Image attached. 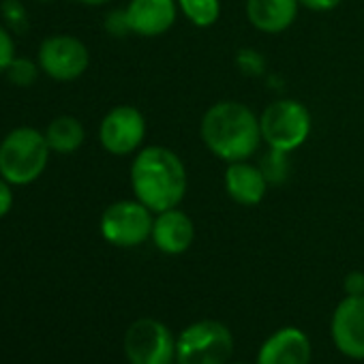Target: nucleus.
I'll return each mask as SVG.
<instances>
[{"mask_svg":"<svg viewBox=\"0 0 364 364\" xmlns=\"http://www.w3.org/2000/svg\"><path fill=\"white\" fill-rule=\"evenodd\" d=\"M189 176L182 159L165 146L137 150L131 163V189L135 200L154 215L178 208L187 196Z\"/></svg>","mask_w":364,"mask_h":364,"instance_id":"obj_1","label":"nucleus"},{"mask_svg":"<svg viewBox=\"0 0 364 364\" xmlns=\"http://www.w3.org/2000/svg\"><path fill=\"white\" fill-rule=\"evenodd\" d=\"M202 141L221 161H249L264 141L257 114L240 101H219L200 124Z\"/></svg>","mask_w":364,"mask_h":364,"instance_id":"obj_2","label":"nucleus"},{"mask_svg":"<svg viewBox=\"0 0 364 364\" xmlns=\"http://www.w3.org/2000/svg\"><path fill=\"white\" fill-rule=\"evenodd\" d=\"M46 133L35 127H18L0 141V176L11 187H26L39 180L50 163Z\"/></svg>","mask_w":364,"mask_h":364,"instance_id":"obj_3","label":"nucleus"},{"mask_svg":"<svg viewBox=\"0 0 364 364\" xmlns=\"http://www.w3.org/2000/svg\"><path fill=\"white\" fill-rule=\"evenodd\" d=\"M232 353L234 336L217 319H200L176 336V364H228Z\"/></svg>","mask_w":364,"mask_h":364,"instance_id":"obj_4","label":"nucleus"},{"mask_svg":"<svg viewBox=\"0 0 364 364\" xmlns=\"http://www.w3.org/2000/svg\"><path fill=\"white\" fill-rule=\"evenodd\" d=\"M262 137L268 148L281 152L298 150L311 135V112L296 99L272 101L259 116Z\"/></svg>","mask_w":364,"mask_h":364,"instance_id":"obj_5","label":"nucleus"},{"mask_svg":"<svg viewBox=\"0 0 364 364\" xmlns=\"http://www.w3.org/2000/svg\"><path fill=\"white\" fill-rule=\"evenodd\" d=\"M154 213L144 206L139 200H120L109 204L99 221L101 236L105 242L120 247V249H131L144 245L150 234H152V223H154Z\"/></svg>","mask_w":364,"mask_h":364,"instance_id":"obj_6","label":"nucleus"},{"mask_svg":"<svg viewBox=\"0 0 364 364\" xmlns=\"http://www.w3.org/2000/svg\"><path fill=\"white\" fill-rule=\"evenodd\" d=\"M124 355L131 364H173L176 362V336L171 330L154 319H135L124 332Z\"/></svg>","mask_w":364,"mask_h":364,"instance_id":"obj_7","label":"nucleus"},{"mask_svg":"<svg viewBox=\"0 0 364 364\" xmlns=\"http://www.w3.org/2000/svg\"><path fill=\"white\" fill-rule=\"evenodd\" d=\"M37 63L41 73L56 82H73L82 77L90 65V52L84 41L73 35H52L39 43Z\"/></svg>","mask_w":364,"mask_h":364,"instance_id":"obj_8","label":"nucleus"},{"mask_svg":"<svg viewBox=\"0 0 364 364\" xmlns=\"http://www.w3.org/2000/svg\"><path fill=\"white\" fill-rule=\"evenodd\" d=\"M146 137V118L133 105L112 107L99 124V141L114 156H127L139 150Z\"/></svg>","mask_w":364,"mask_h":364,"instance_id":"obj_9","label":"nucleus"},{"mask_svg":"<svg viewBox=\"0 0 364 364\" xmlns=\"http://www.w3.org/2000/svg\"><path fill=\"white\" fill-rule=\"evenodd\" d=\"M334 347L351 360H364V294L345 296L330 321Z\"/></svg>","mask_w":364,"mask_h":364,"instance_id":"obj_10","label":"nucleus"},{"mask_svg":"<svg viewBox=\"0 0 364 364\" xmlns=\"http://www.w3.org/2000/svg\"><path fill=\"white\" fill-rule=\"evenodd\" d=\"M131 35L161 37L178 18V0H129L124 7Z\"/></svg>","mask_w":364,"mask_h":364,"instance_id":"obj_11","label":"nucleus"},{"mask_svg":"<svg viewBox=\"0 0 364 364\" xmlns=\"http://www.w3.org/2000/svg\"><path fill=\"white\" fill-rule=\"evenodd\" d=\"M150 240L165 255H182L185 251L191 249V245L196 240L193 219L180 208H169V210L156 213Z\"/></svg>","mask_w":364,"mask_h":364,"instance_id":"obj_12","label":"nucleus"},{"mask_svg":"<svg viewBox=\"0 0 364 364\" xmlns=\"http://www.w3.org/2000/svg\"><path fill=\"white\" fill-rule=\"evenodd\" d=\"M311 338L300 328H281L259 347L255 364H311Z\"/></svg>","mask_w":364,"mask_h":364,"instance_id":"obj_13","label":"nucleus"},{"mask_svg":"<svg viewBox=\"0 0 364 364\" xmlns=\"http://www.w3.org/2000/svg\"><path fill=\"white\" fill-rule=\"evenodd\" d=\"M225 191L240 206H257L268 193V180L259 165L234 161L225 169Z\"/></svg>","mask_w":364,"mask_h":364,"instance_id":"obj_14","label":"nucleus"},{"mask_svg":"<svg viewBox=\"0 0 364 364\" xmlns=\"http://www.w3.org/2000/svg\"><path fill=\"white\" fill-rule=\"evenodd\" d=\"M298 7V0H247V18L259 33L277 35L296 22Z\"/></svg>","mask_w":364,"mask_h":364,"instance_id":"obj_15","label":"nucleus"},{"mask_svg":"<svg viewBox=\"0 0 364 364\" xmlns=\"http://www.w3.org/2000/svg\"><path fill=\"white\" fill-rule=\"evenodd\" d=\"M43 133L50 150L56 154H73L86 139V129L75 116H56Z\"/></svg>","mask_w":364,"mask_h":364,"instance_id":"obj_16","label":"nucleus"},{"mask_svg":"<svg viewBox=\"0 0 364 364\" xmlns=\"http://www.w3.org/2000/svg\"><path fill=\"white\" fill-rule=\"evenodd\" d=\"M178 9L198 28H208L221 16V0H178Z\"/></svg>","mask_w":364,"mask_h":364,"instance_id":"obj_17","label":"nucleus"},{"mask_svg":"<svg viewBox=\"0 0 364 364\" xmlns=\"http://www.w3.org/2000/svg\"><path fill=\"white\" fill-rule=\"evenodd\" d=\"M259 169L264 171L268 185H283L289 176V152L268 148V152L259 161Z\"/></svg>","mask_w":364,"mask_h":364,"instance_id":"obj_18","label":"nucleus"},{"mask_svg":"<svg viewBox=\"0 0 364 364\" xmlns=\"http://www.w3.org/2000/svg\"><path fill=\"white\" fill-rule=\"evenodd\" d=\"M0 16H3V24L14 35H24L31 28L28 9L22 0H3V5H0Z\"/></svg>","mask_w":364,"mask_h":364,"instance_id":"obj_19","label":"nucleus"},{"mask_svg":"<svg viewBox=\"0 0 364 364\" xmlns=\"http://www.w3.org/2000/svg\"><path fill=\"white\" fill-rule=\"evenodd\" d=\"M41 73V67L37 60H31V58H24V56H16V60L9 65V69L5 71L7 80L18 86V88H28L37 82Z\"/></svg>","mask_w":364,"mask_h":364,"instance_id":"obj_20","label":"nucleus"},{"mask_svg":"<svg viewBox=\"0 0 364 364\" xmlns=\"http://www.w3.org/2000/svg\"><path fill=\"white\" fill-rule=\"evenodd\" d=\"M16 41H14V33L0 24V75H5V71L9 69V65L16 60Z\"/></svg>","mask_w":364,"mask_h":364,"instance_id":"obj_21","label":"nucleus"},{"mask_svg":"<svg viewBox=\"0 0 364 364\" xmlns=\"http://www.w3.org/2000/svg\"><path fill=\"white\" fill-rule=\"evenodd\" d=\"M236 65L245 75H262L266 69L264 58L255 50H240L236 56Z\"/></svg>","mask_w":364,"mask_h":364,"instance_id":"obj_22","label":"nucleus"},{"mask_svg":"<svg viewBox=\"0 0 364 364\" xmlns=\"http://www.w3.org/2000/svg\"><path fill=\"white\" fill-rule=\"evenodd\" d=\"M105 31H107L112 37H118V39L131 35V28H129L124 9H114V11L107 14V18H105Z\"/></svg>","mask_w":364,"mask_h":364,"instance_id":"obj_23","label":"nucleus"},{"mask_svg":"<svg viewBox=\"0 0 364 364\" xmlns=\"http://www.w3.org/2000/svg\"><path fill=\"white\" fill-rule=\"evenodd\" d=\"M14 208V187L0 176V219L7 217Z\"/></svg>","mask_w":364,"mask_h":364,"instance_id":"obj_24","label":"nucleus"},{"mask_svg":"<svg viewBox=\"0 0 364 364\" xmlns=\"http://www.w3.org/2000/svg\"><path fill=\"white\" fill-rule=\"evenodd\" d=\"M343 287H345L347 296H362L364 294V272H360V270L349 272L343 281Z\"/></svg>","mask_w":364,"mask_h":364,"instance_id":"obj_25","label":"nucleus"},{"mask_svg":"<svg viewBox=\"0 0 364 364\" xmlns=\"http://www.w3.org/2000/svg\"><path fill=\"white\" fill-rule=\"evenodd\" d=\"M298 3L304 9H311V11H317V14H326V11L336 9L343 3V0H298Z\"/></svg>","mask_w":364,"mask_h":364,"instance_id":"obj_26","label":"nucleus"},{"mask_svg":"<svg viewBox=\"0 0 364 364\" xmlns=\"http://www.w3.org/2000/svg\"><path fill=\"white\" fill-rule=\"evenodd\" d=\"M75 3L86 5V7H103V5L112 3V0H75Z\"/></svg>","mask_w":364,"mask_h":364,"instance_id":"obj_27","label":"nucleus"},{"mask_svg":"<svg viewBox=\"0 0 364 364\" xmlns=\"http://www.w3.org/2000/svg\"><path fill=\"white\" fill-rule=\"evenodd\" d=\"M37 3H50V0H37Z\"/></svg>","mask_w":364,"mask_h":364,"instance_id":"obj_28","label":"nucleus"}]
</instances>
